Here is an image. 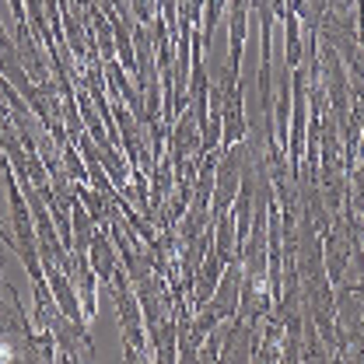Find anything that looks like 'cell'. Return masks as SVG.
Wrapping results in <instances>:
<instances>
[{
  "instance_id": "obj_4",
  "label": "cell",
  "mask_w": 364,
  "mask_h": 364,
  "mask_svg": "<svg viewBox=\"0 0 364 364\" xmlns=\"http://www.w3.org/2000/svg\"><path fill=\"white\" fill-rule=\"evenodd\" d=\"M4 333H11V322H7V318L0 316V336H4Z\"/></svg>"
},
{
  "instance_id": "obj_3",
  "label": "cell",
  "mask_w": 364,
  "mask_h": 364,
  "mask_svg": "<svg viewBox=\"0 0 364 364\" xmlns=\"http://www.w3.org/2000/svg\"><path fill=\"white\" fill-rule=\"evenodd\" d=\"M49 277H53V291H56V301H60L63 316H70V322H81V316H77V298H74L70 284H67L56 270H49Z\"/></svg>"
},
{
  "instance_id": "obj_2",
  "label": "cell",
  "mask_w": 364,
  "mask_h": 364,
  "mask_svg": "<svg viewBox=\"0 0 364 364\" xmlns=\"http://www.w3.org/2000/svg\"><path fill=\"white\" fill-rule=\"evenodd\" d=\"M235 287H238V270L231 267V270H228V277H225V284H221V291H218V298H214V305H210V309L218 312V318L231 316V312L238 309V305H235Z\"/></svg>"
},
{
  "instance_id": "obj_1",
  "label": "cell",
  "mask_w": 364,
  "mask_h": 364,
  "mask_svg": "<svg viewBox=\"0 0 364 364\" xmlns=\"http://www.w3.org/2000/svg\"><path fill=\"white\" fill-rule=\"evenodd\" d=\"M91 263H95V273L102 280L116 277V256H112V245L105 235H95V245H91Z\"/></svg>"
}]
</instances>
